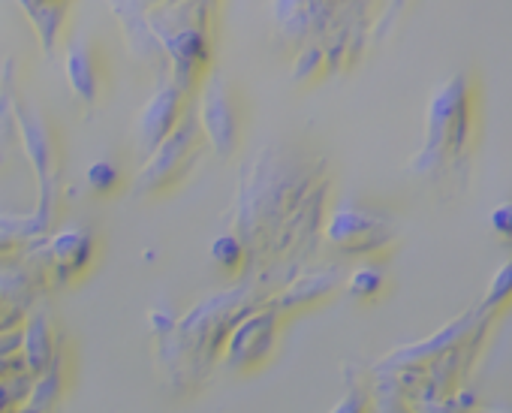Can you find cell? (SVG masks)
I'll list each match as a JSON object with an SVG mask.
<instances>
[{
    "mask_svg": "<svg viewBox=\"0 0 512 413\" xmlns=\"http://www.w3.org/2000/svg\"><path fill=\"white\" fill-rule=\"evenodd\" d=\"M46 257H49V269L61 281L76 278L94 257V236L88 230H64L49 239Z\"/></svg>",
    "mask_w": 512,
    "mask_h": 413,
    "instance_id": "8fae6325",
    "label": "cell"
},
{
    "mask_svg": "<svg viewBox=\"0 0 512 413\" xmlns=\"http://www.w3.org/2000/svg\"><path fill=\"white\" fill-rule=\"evenodd\" d=\"M64 386H67V374H64V356H61V350H58L55 359H52L43 371L34 374L25 404H28L31 410H46V407H52V404L61 398Z\"/></svg>",
    "mask_w": 512,
    "mask_h": 413,
    "instance_id": "4fadbf2b",
    "label": "cell"
},
{
    "mask_svg": "<svg viewBox=\"0 0 512 413\" xmlns=\"http://www.w3.org/2000/svg\"><path fill=\"white\" fill-rule=\"evenodd\" d=\"M473 151V85L464 73L434 88L425 112V139L410 169L428 181L467 178Z\"/></svg>",
    "mask_w": 512,
    "mask_h": 413,
    "instance_id": "7a4b0ae2",
    "label": "cell"
},
{
    "mask_svg": "<svg viewBox=\"0 0 512 413\" xmlns=\"http://www.w3.org/2000/svg\"><path fill=\"white\" fill-rule=\"evenodd\" d=\"M320 239L344 254H377L398 239V224L362 205H338L320 227Z\"/></svg>",
    "mask_w": 512,
    "mask_h": 413,
    "instance_id": "277c9868",
    "label": "cell"
},
{
    "mask_svg": "<svg viewBox=\"0 0 512 413\" xmlns=\"http://www.w3.org/2000/svg\"><path fill=\"white\" fill-rule=\"evenodd\" d=\"M64 73L70 82V91L79 97V103L85 109H94L100 100V88H103V73H100V58L94 43L85 34L70 37L67 52H64Z\"/></svg>",
    "mask_w": 512,
    "mask_h": 413,
    "instance_id": "9c48e42d",
    "label": "cell"
},
{
    "mask_svg": "<svg viewBox=\"0 0 512 413\" xmlns=\"http://www.w3.org/2000/svg\"><path fill=\"white\" fill-rule=\"evenodd\" d=\"M488 224H491L494 236H500L506 245H512V199L497 205V209L488 215Z\"/></svg>",
    "mask_w": 512,
    "mask_h": 413,
    "instance_id": "d6986e66",
    "label": "cell"
},
{
    "mask_svg": "<svg viewBox=\"0 0 512 413\" xmlns=\"http://www.w3.org/2000/svg\"><path fill=\"white\" fill-rule=\"evenodd\" d=\"M383 284H386V278L377 266H359L347 278V293L356 299H374L383 290Z\"/></svg>",
    "mask_w": 512,
    "mask_h": 413,
    "instance_id": "ac0fdd59",
    "label": "cell"
},
{
    "mask_svg": "<svg viewBox=\"0 0 512 413\" xmlns=\"http://www.w3.org/2000/svg\"><path fill=\"white\" fill-rule=\"evenodd\" d=\"M22 359L31 374L43 371L55 359V341H52V326L46 317H34L31 323L22 326Z\"/></svg>",
    "mask_w": 512,
    "mask_h": 413,
    "instance_id": "7c38bea8",
    "label": "cell"
},
{
    "mask_svg": "<svg viewBox=\"0 0 512 413\" xmlns=\"http://www.w3.org/2000/svg\"><path fill=\"white\" fill-rule=\"evenodd\" d=\"M85 184L97 196H109L112 190L121 187V169L112 160H94L85 172Z\"/></svg>",
    "mask_w": 512,
    "mask_h": 413,
    "instance_id": "e0dca14e",
    "label": "cell"
},
{
    "mask_svg": "<svg viewBox=\"0 0 512 413\" xmlns=\"http://www.w3.org/2000/svg\"><path fill=\"white\" fill-rule=\"evenodd\" d=\"M278 332H281V314L272 305L250 308L229 326L217 359L229 371H250L272 356L278 344Z\"/></svg>",
    "mask_w": 512,
    "mask_h": 413,
    "instance_id": "5b68a950",
    "label": "cell"
},
{
    "mask_svg": "<svg viewBox=\"0 0 512 413\" xmlns=\"http://www.w3.org/2000/svg\"><path fill=\"white\" fill-rule=\"evenodd\" d=\"M184 100H187V94L172 79L157 85V91L148 97V103L136 121V148L142 157H148L151 148L178 124V118L184 112Z\"/></svg>",
    "mask_w": 512,
    "mask_h": 413,
    "instance_id": "ba28073f",
    "label": "cell"
},
{
    "mask_svg": "<svg viewBox=\"0 0 512 413\" xmlns=\"http://www.w3.org/2000/svg\"><path fill=\"white\" fill-rule=\"evenodd\" d=\"M263 154L266 160L256 163L247 181H241V218L235 233L247 254L263 248L287 254L314 236L320 239L326 178L320 163H302L296 157L281 163L272 160L269 151Z\"/></svg>",
    "mask_w": 512,
    "mask_h": 413,
    "instance_id": "6da1fadb",
    "label": "cell"
},
{
    "mask_svg": "<svg viewBox=\"0 0 512 413\" xmlns=\"http://www.w3.org/2000/svg\"><path fill=\"white\" fill-rule=\"evenodd\" d=\"M208 257L214 266H220L229 275H238L247 263V248L241 242L238 233H220L211 245H208Z\"/></svg>",
    "mask_w": 512,
    "mask_h": 413,
    "instance_id": "9a60e30c",
    "label": "cell"
},
{
    "mask_svg": "<svg viewBox=\"0 0 512 413\" xmlns=\"http://www.w3.org/2000/svg\"><path fill=\"white\" fill-rule=\"evenodd\" d=\"M202 142L205 139H202L196 112H193V106H184L178 124L151 148L148 160L136 172L133 196H154V193L178 184L181 178H187V172L193 169V163L199 157Z\"/></svg>",
    "mask_w": 512,
    "mask_h": 413,
    "instance_id": "3957f363",
    "label": "cell"
},
{
    "mask_svg": "<svg viewBox=\"0 0 512 413\" xmlns=\"http://www.w3.org/2000/svg\"><path fill=\"white\" fill-rule=\"evenodd\" d=\"M329 73V61H326V49L317 40H308L299 46V55L293 58V82L308 85L317 82L320 76Z\"/></svg>",
    "mask_w": 512,
    "mask_h": 413,
    "instance_id": "5bb4252c",
    "label": "cell"
},
{
    "mask_svg": "<svg viewBox=\"0 0 512 413\" xmlns=\"http://www.w3.org/2000/svg\"><path fill=\"white\" fill-rule=\"evenodd\" d=\"M16 121L28 148V160L34 163L37 181H40V215L37 224L49 227L52 209H55V142H52V130L46 124V118H40L34 109L19 106L16 109Z\"/></svg>",
    "mask_w": 512,
    "mask_h": 413,
    "instance_id": "52a82bcc",
    "label": "cell"
},
{
    "mask_svg": "<svg viewBox=\"0 0 512 413\" xmlns=\"http://www.w3.org/2000/svg\"><path fill=\"white\" fill-rule=\"evenodd\" d=\"M193 4H196V7H202L205 13L217 16V4H220V0H193Z\"/></svg>",
    "mask_w": 512,
    "mask_h": 413,
    "instance_id": "ffe728a7",
    "label": "cell"
},
{
    "mask_svg": "<svg viewBox=\"0 0 512 413\" xmlns=\"http://www.w3.org/2000/svg\"><path fill=\"white\" fill-rule=\"evenodd\" d=\"M344 284L338 269H320V272H308L299 278H290L287 287L281 293H275L272 308L278 314H290V311H302L314 302H323L326 296H332L338 287Z\"/></svg>",
    "mask_w": 512,
    "mask_h": 413,
    "instance_id": "30bf717a",
    "label": "cell"
},
{
    "mask_svg": "<svg viewBox=\"0 0 512 413\" xmlns=\"http://www.w3.org/2000/svg\"><path fill=\"white\" fill-rule=\"evenodd\" d=\"M193 94H196L193 112H196L205 145L220 157L235 154L238 139H241V109L229 82L214 73V76H205L199 82V91Z\"/></svg>",
    "mask_w": 512,
    "mask_h": 413,
    "instance_id": "8992f818",
    "label": "cell"
},
{
    "mask_svg": "<svg viewBox=\"0 0 512 413\" xmlns=\"http://www.w3.org/2000/svg\"><path fill=\"white\" fill-rule=\"evenodd\" d=\"M512 299V257L494 272L488 290H485V302L479 305V314H491L494 308H503Z\"/></svg>",
    "mask_w": 512,
    "mask_h": 413,
    "instance_id": "2e32d148",
    "label": "cell"
}]
</instances>
